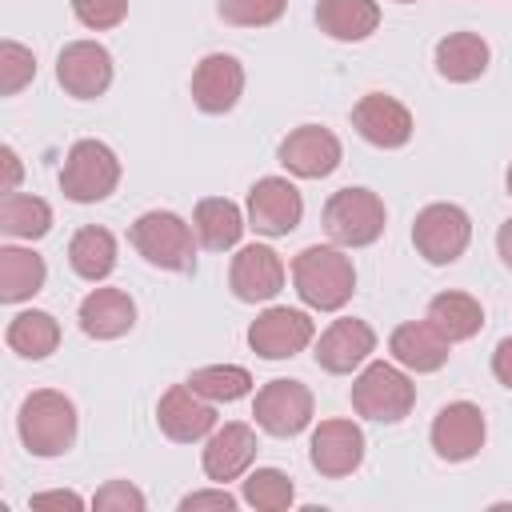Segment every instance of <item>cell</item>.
<instances>
[{
	"mask_svg": "<svg viewBox=\"0 0 512 512\" xmlns=\"http://www.w3.org/2000/svg\"><path fill=\"white\" fill-rule=\"evenodd\" d=\"M68 260L76 268V276L84 280H104L116 264V240L108 228H80L68 244Z\"/></svg>",
	"mask_w": 512,
	"mask_h": 512,
	"instance_id": "cell-27",
	"label": "cell"
},
{
	"mask_svg": "<svg viewBox=\"0 0 512 512\" xmlns=\"http://www.w3.org/2000/svg\"><path fill=\"white\" fill-rule=\"evenodd\" d=\"M0 156H4V192H16V180H20V160H16V152H12V148H4Z\"/></svg>",
	"mask_w": 512,
	"mask_h": 512,
	"instance_id": "cell-40",
	"label": "cell"
},
{
	"mask_svg": "<svg viewBox=\"0 0 512 512\" xmlns=\"http://www.w3.org/2000/svg\"><path fill=\"white\" fill-rule=\"evenodd\" d=\"M428 324L452 344V340L476 336L480 324H484V312H480V304H476L472 296H464V292H440V296L428 304Z\"/></svg>",
	"mask_w": 512,
	"mask_h": 512,
	"instance_id": "cell-25",
	"label": "cell"
},
{
	"mask_svg": "<svg viewBox=\"0 0 512 512\" xmlns=\"http://www.w3.org/2000/svg\"><path fill=\"white\" fill-rule=\"evenodd\" d=\"M244 500L260 512H280L292 504V480L276 468H256L248 480H244Z\"/></svg>",
	"mask_w": 512,
	"mask_h": 512,
	"instance_id": "cell-32",
	"label": "cell"
},
{
	"mask_svg": "<svg viewBox=\"0 0 512 512\" xmlns=\"http://www.w3.org/2000/svg\"><path fill=\"white\" fill-rule=\"evenodd\" d=\"M392 356L412 372H436L448 360V340L432 324H400L392 332Z\"/></svg>",
	"mask_w": 512,
	"mask_h": 512,
	"instance_id": "cell-22",
	"label": "cell"
},
{
	"mask_svg": "<svg viewBox=\"0 0 512 512\" xmlns=\"http://www.w3.org/2000/svg\"><path fill=\"white\" fill-rule=\"evenodd\" d=\"M488 68V44L476 32H452L436 44V72L444 80L468 84Z\"/></svg>",
	"mask_w": 512,
	"mask_h": 512,
	"instance_id": "cell-23",
	"label": "cell"
},
{
	"mask_svg": "<svg viewBox=\"0 0 512 512\" xmlns=\"http://www.w3.org/2000/svg\"><path fill=\"white\" fill-rule=\"evenodd\" d=\"M404 4H408V0H404Z\"/></svg>",
	"mask_w": 512,
	"mask_h": 512,
	"instance_id": "cell-43",
	"label": "cell"
},
{
	"mask_svg": "<svg viewBox=\"0 0 512 512\" xmlns=\"http://www.w3.org/2000/svg\"><path fill=\"white\" fill-rule=\"evenodd\" d=\"M312 416V392L300 380H272L256 392V424L272 436H296Z\"/></svg>",
	"mask_w": 512,
	"mask_h": 512,
	"instance_id": "cell-8",
	"label": "cell"
},
{
	"mask_svg": "<svg viewBox=\"0 0 512 512\" xmlns=\"http://www.w3.org/2000/svg\"><path fill=\"white\" fill-rule=\"evenodd\" d=\"M484 444V412L468 400H456L448 408H440L436 424H432V448L444 460H468L476 456Z\"/></svg>",
	"mask_w": 512,
	"mask_h": 512,
	"instance_id": "cell-14",
	"label": "cell"
},
{
	"mask_svg": "<svg viewBox=\"0 0 512 512\" xmlns=\"http://www.w3.org/2000/svg\"><path fill=\"white\" fill-rule=\"evenodd\" d=\"M132 244L148 264L168 268V272H188L196 264L192 232L176 212H144L132 224Z\"/></svg>",
	"mask_w": 512,
	"mask_h": 512,
	"instance_id": "cell-4",
	"label": "cell"
},
{
	"mask_svg": "<svg viewBox=\"0 0 512 512\" xmlns=\"http://www.w3.org/2000/svg\"><path fill=\"white\" fill-rule=\"evenodd\" d=\"M316 20L336 40H364L380 24V8L372 0H320Z\"/></svg>",
	"mask_w": 512,
	"mask_h": 512,
	"instance_id": "cell-24",
	"label": "cell"
},
{
	"mask_svg": "<svg viewBox=\"0 0 512 512\" xmlns=\"http://www.w3.org/2000/svg\"><path fill=\"white\" fill-rule=\"evenodd\" d=\"M256 456V436L248 424H224L204 448V472L212 480H236Z\"/></svg>",
	"mask_w": 512,
	"mask_h": 512,
	"instance_id": "cell-21",
	"label": "cell"
},
{
	"mask_svg": "<svg viewBox=\"0 0 512 512\" xmlns=\"http://www.w3.org/2000/svg\"><path fill=\"white\" fill-rule=\"evenodd\" d=\"M32 72H36L32 52L20 48L16 40H4V44H0V92H4V96L20 92V88L32 80Z\"/></svg>",
	"mask_w": 512,
	"mask_h": 512,
	"instance_id": "cell-33",
	"label": "cell"
},
{
	"mask_svg": "<svg viewBox=\"0 0 512 512\" xmlns=\"http://www.w3.org/2000/svg\"><path fill=\"white\" fill-rule=\"evenodd\" d=\"M280 284H284V264L272 248H264V244L240 248V256L232 260V292L240 300H248V304L272 300L280 292Z\"/></svg>",
	"mask_w": 512,
	"mask_h": 512,
	"instance_id": "cell-17",
	"label": "cell"
},
{
	"mask_svg": "<svg viewBox=\"0 0 512 512\" xmlns=\"http://www.w3.org/2000/svg\"><path fill=\"white\" fill-rule=\"evenodd\" d=\"M496 248H500V256H504V264L512 268V220H504V224H500V236H496Z\"/></svg>",
	"mask_w": 512,
	"mask_h": 512,
	"instance_id": "cell-41",
	"label": "cell"
},
{
	"mask_svg": "<svg viewBox=\"0 0 512 512\" xmlns=\"http://www.w3.org/2000/svg\"><path fill=\"white\" fill-rule=\"evenodd\" d=\"M312 340V320L296 308H268L264 316L252 320L248 328V344L252 352L268 356V360H284V356H296L304 344Z\"/></svg>",
	"mask_w": 512,
	"mask_h": 512,
	"instance_id": "cell-11",
	"label": "cell"
},
{
	"mask_svg": "<svg viewBox=\"0 0 512 512\" xmlns=\"http://www.w3.org/2000/svg\"><path fill=\"white\" fill-rule=\"evenodd\" d=\"M372 348H376V336L364 320H336L316 344V364L328 372H352Z\"/></svg>",
	"mask_w": 512,
	"mask_h": 512,
	"instance_id": "cell-19",
	"label": "cell"
},
{
	"mask_svg": "<svg viewBox=\"0 0 512 512\" xmlns=\"http://www.w3.org/2000/svg\"><path fill=\"white\" fill-rule=\"evenodd\" d=\"M508 192H512V168H508Z\"/></svg>",
	"mask_w": 512,
	"mask_h": 512,
	"instance_id": "cell-42",
	"label": "cell"
},
{
	"mask_svg": "<svg viewBox=\"0 0 512 512\" xmlns=\"http://www.w3.org/2000/svg\"><path fill=\"white\" fill-rule=\"evenodd\" d=\"M44 284V260L24 248H0V296L8 304L40 292Z\"/></svg>",
	"mask_w": 512,
	"mask_h": 512,
	"instance_id": "cell-28",
	"label": "cell"
},
{
	"mask_svg": "<svg viewBox=\"0 0 512 512\" xmlns=\"http://www.w3.org/2000/svg\"><path fill=\"white\" fill-rule=\"evenodd\" d=\"M364 460V432L352 420H324L312 432V464L324 476H348Z\"/></svg>",
	"mask_w": 512,
	"mask_h": 512,
	"instance_id": "cell-16",
	"label": "cell"
},
{
	"mask_svg": "<svg viewBox=\"0 0 512 512\" xmlns=\"http://www.w3.org/2000/svg\"><path fill=\"white\" fill-rule=\"evenodd\" d=\"M72 12L88 24V28H112L124 20L128 0H72Z\"/></svg>",
	"mask_w": 512,
	"mask_h": 512,
	"instance_id": "cell-35",
	"label": "cell"
},
{
	"mask_svg": "<svg viewBox=\"0 0 512 512\" xmlns=\"http://www.w3.org/2000/svg\"><path fill=\"white\" fill-rule=\"evenodd\" d=\"M472 224L456 204H428L412 224V244L432 264H452L468 248Z\"/></svg>",
	"mask_w": 512,
	"mask_h": 512,
	"instance_id": "cell-6",
	"label": "cell"
},
{
	"mask_svg": "<svg viewBox=\"0 0 512 512\" xmlns=\"http://www.w3.org/2000/svg\"><path fill=\"white\" fill-rule=\"evenodd\" d=\"M100 512H112V508H120V512H140L144 508V496L128 484V480H112V484H104L100 492H96V500H92Z\"/></svg>",
	"mask_w": 512,
	"mask_h": 512,
	"instance_id": "cell-36",
	"label": "cell"
},
{
	"mask_svg": "<svg viewBox=\"0 0 512 512\" xmlns=\"http://www.w3.org/2000/svg\"><path fill=\"white\" fill-rule=\"evenodd\" d=\"M280 12H284V0H220V16L240 28H264L280 20Z\"/></svg>",
	"mask_w": 512,
	"mask_h": 512,
	"instance_id": "cell-34",
	"label": "cell"
},
{
	"mask_svg": "<svg viewBox=\"0 0 512 512\" xmlns=\"http://www.w3.org/2000/svg\"><path fill=\"white\" fill-rule=\"evenodd\" d=\"M492 372H496V380H500V384H508V388H512V336L496 344V352H492Z\"/></svg>",
	"mask_w": 512,
	"mask_h": 512,
	"instance_id": "cell-38",
	"label": "cell"
},
{
	"mask_svg": "<svg viewBox=\"0 0 512 512\" xmlns=\"http://www.w3.org/2000/svg\"><path fill=\"white\" fill-rule=\"evenodd\" d=\"M156 420H160L164 436H172V440L188 444V440H200L204 432H212L216 412L200 400V392H192V388L176 384V388H168V392H164V400H160V408H156Z\"/></svg>",
	"mask_w": 512,
	"mask_h": 512,
	"instance_id": "cell-18",
	"label": "cell"
},
{
	"mask_svg": "<svg viewBox=\"0 0 512 512\" xmlns=\"http://www.w3.org/2000/svg\"><path fill=\"white\" fill-rule=\"evenodd\" d=\"M352 124L356 132L376 144V148H400L412 136V116L400 100L384 96V92H368L356 108H352Z\"/></svg>",
	"mask_w": 512,
	"mask_h": 512,
	"instance_id": "cell-15",
	"label": "cell"
},
{
	"mask_svg": "<svg viewBox=\"0 0 512 512\" xmlns=\"http://www.w3.org/2000/svg\"><path fill=\"white\" fill-rule=\"evenodd\" d=\"M0 228L8 236H20V240H36L52 228V208L40 200V196H20V192H8L4 204H0Z\"/></svg>",
	"mask_w": 512,
	"mask_h": 512,
	"instance_id": "cell-29",
	"label": "cell"
},
{
	"mask_svg": "<svg viewBox=\"0 0 512 512\" xmlns=\"http://www.w3.org/2000/svg\"><path fill=\"white\" fill-rule=\"evenodd\" d=\"M20 440L36 456H60L76 440V408L68 396L44 388L20 404Z\"/></svg>",
	"mask_w": 512,
	"mask_h": 512,
	"instance_id": "cell-2",
	"label": "cell"
},
{
	"mask_svg": "<svg viewBox=\"0 0 512 512\" xmlns=\"http://www.w3.org/2000/svg\"><path fill=\"white\" fill-rule=\"evenodd\" d=\"M120 180V160L108 144L100 140H76L68 160H64V172H60V188L68 200L76 204H92V200H104Z\"/></svg>",
	"mask_w": 512,
	"mask_h": 512,
	"instance_id": "cell-3",
	"label": "cell"
},
{
	"mask_svg": "<svg viewBox=\"0 0 512 512\" xmlns=\"http://www.w3.org/2000/svg\"><path fill=\"white\" fill-rule=\"evenodd\" d=\"M32 504H36V508H48V504L80 508V496H76V492H40V496H32Z\"/></svg>",
	"mask_w": 512,
	"mask_h": 512,
	"instance_id": "cell-39",
	"label": "cell"
},
{
	"mask_svg": "<svg viewBox=\"0 0 512 512\" xmlns=\"http://www.w3.org/2000/svg\"><path fill=\"white\" fill-rule=\"evenodd\" d=\"M416 392L392 364H368L352 384V408L368 420H404Z\"/></svg>",
	"mask_w": 512,
	"mask_h": 512,
	"instance_id": "cell-7",
	"label": "cell"
},
{
	"mask_svg": "<svg viewBox=\"0 0 512 512\" xmlns=\"http://www.w3.org/2000/svg\"><path fill=\"white\" fill-rule=\"evenodd\" d=\"M244 232V220H240V208L224 196H208L196 204V236L204 248L220 252V248H232Z\"/></svg>",
	"mask_w": 512,
	"mask_h": 512,
	"instance_id": "cell-26",
	"label": "cell"
},
{
	"mask_svg": "<svg viewBox=\"0 0 512 512\" xmlns=\"http://www.w3.org/2000/svg\"><path fill=\"white\" fill-rule=\"evenodd\" d=\"M136 320V304L128 300V292L120 288H96L92 296H84L80 304V328L96 340H112L124 336Z\"/></svg>",
	"mask_w": 512,
	"mask_h": 512,
	"instance_id": "cell-20",
	"label": "cell"
},
{
	"mask_svg": "<svg viewBox=\"0 0 512 512\" xmlns=\"http://www.w3.org/2000/svg\"><path fill=\"white\" fill-rule=\"evenodd\" d=\"M240 88H244V68L228 52L204 56L192 72V100L200 112H228L240 100Z\"/></svg>",
	"mask_w": 512,
	"mask_h": 512,
	"instance_id": "cell-13",
	"label": "cell"
},
{
	"mask_svg": "<svg viewBox=\"0 0 512 512\" xmlns=\"http://www.w3.org/2000/svg\"><path fill=\"white\" fill-rule=\"evenodd\" d=\"M324 228L344 248H364L384 232V204L368 188H340L324 204Z\"/></svg>",
	"mask_w": 512,
	"mask_h": 512,
	"instance_id": "cell-5",
	"label": "cell"
},
{
	"mask_svg": "<svg viewBox=\"0 0 512 512\" xmlns=\"http://www.w3.org/2000/svg\"><path fill=\"white\" fill-rule=\"evenodd\" d=\"M292 276H296L300 300L312 304V308H320V312L340 308V304L352 296V288H356L352 260H348L344 252L320 248V244H312V248H304V252L296 256Z\"/></svg>",
	"mask_w": 512,
	"mask_h": 512,
	"instance_id": "cell-1",
	"label": "cell"
},
{
	"mask_svg": "<svg viewBox=\"0 0 512 512\" xmlns=\"http://www.w3.org/2000/svg\"><path fill=\"white\" fill-rule=\"evenodd\" d=\"M180 508L184 512H196V508H224V512H232L236 496H228V492H192V496L180 500Z\"/></svg>",
	"mask_w": 512,
	"mask_h": 512,
	"instance_id": "cell-37",
	"label": "cell"
},
{
	"mask_svg": "<svg viewBox=\"0 0 512 512\" xmlns=\"http://www.w3.org/2000/svg\"><path fill=\"white\" fill-rule=\"evenodd\" d=\"M280 164L304 180H320L328 176L336 164H340V140L328 132V128H316V124H304L296 132L284 136L280 144Z\"/></svg>",
	"mask_w": 512,
	"mask_h": 512,
	"instance_id": "cell-12",
	"label": "cell"
},
{
	"mask_svg": "<svg viewBox=\"0 0 512 512\" xmlns=\"http://www.w3.org/2000/svg\"><path fill=\"white\" fill-rule=\"evenodd\" d=\"M56 80L64 84V92L88 100V96H100L108 84H112V56L108 48L92 44V40H76L60 52L56 60Z\"/></svg>",
	"mask_w": 512,
	"mask_h": 512,
	"instance_id": "cell-10",
	"label": "cell"
},
{
	"mask_svg": "<svg viewBox=\"0 0 512 512\" xmlns=\"http://www.w3.org/2000/svg\"><path fill=\"white\" fill-rule=\"evenodd\" d=\"M188 388L200 392L204 400H240L252 388V376L236 364H212V368H196L188 376Z\"/></svg>",
	"mask_w": 512,
	"mask_h": 512,
	"instance_id": "cell-31",
	"label": "cell"
},
{
	"mask_svg": "<svg viewBox=\"0 0 512 512\" xmlns=\"http://www.w3.org/2000/svg\"><path fill=\"white\" fill-rule=\"evenodd\" d=\"M300 212H304L300 192L280 176H264L248 192V220L264 236H288L300 224Z\"/></svg>",
	"mask_w": 512,
	"mask_h": 512,
	"instance_id": "cell-9",
	"label": "cell"
},
{
	"mask_svg": "<svg viewBox=\"0 0 512 512\" xmlns=\"http://www.w3.org/2000/svg\"><path fill=\"white\" fill-rule=\"evenodd\" d=\"M8 344H12V352L40 360L60 344V328H56V320L48 312H20L8 324Z\"/></svg>",
	"mask_w": 512,
	"mask_h": 512,
	"instance_id": "cell-30",
	"label": "cell"
}]
</instances>
